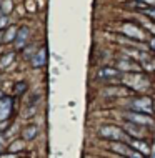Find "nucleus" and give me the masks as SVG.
Listing matches in <instances>:
<instances>
[{"instance_id": "nucleus-1", "label": "nucleus", "mask_w": 155, "mask_h": 158, "mask_svg": "<svg viewBox=\"0 0 155 158\" xmlns=\"http://www.w3.org/2000/svg\"><path fill=\"white\" fill-rule=\"evenodd\" d=\"M132 110H137V112H144V113H149L152 115L153 113V102L150 97H139V98H133L128 103Z\"/></svg>"}, {"instance_id": "nucleus-2", "label": "nucleus", "mask_w": 155, "mask_h": 158, "mask_svg": "<svg viewBox=\"0 0 155 158\" xmlns=\"http://www.w3.org/2000/svg\"><path fill=\"white\" fill-rule=\"evenodd\" d=\"M100 135L105 140H127V133L123 128H118L115 125H105L100 128Z\"/></svg>"}, {"instance_id": "nucleus-3", "label": "nucleus", "mask_w": 155, "mask_h": 158, "mask_svg": "<svg viewBox=\"0 0 155 158\" xmlns=\"http://www.w3.org/2000/svg\"><path fill=\"white\" fill-rule=\"evenodd\" d=\"M123 117L127 118L128 122H133L137 123V125H144V127H152L153 125V118L150 117L149 113H144V112H137V110H133V112H127L123 113Z\"/></svg>"}, {"instance_id": "nucleus-4", "label": "nucleus", "mask_w": 155, "mask_h": 158, "mask_svg": "<svg viewBox=\"0 0 155 158\" xmlns=\"http://www.w3.org/2000/svg\"><path fill=\"white\" fill-rule=\"evenodd\" d=\"M122 72L118 70L117 67L115 68H110V67H103L100 68V72H98V78H102V82L105 83H120L122 82Z\"/></svg>"}, {"instance_id": "nucleus-5", "label": "nucleus", "mask_w": 155, "mask_h": 158, "mask_svg": "<svg viewBox=\"0 0 155 158\" xmlns=\"http://www.w3.org/2000/svg\"><path fill=\"white\" fill-rule=\"evenodd\" d=\"M110 148H112L115 153L123 155V156H142V153H133L135 150H133V148H132L128 143H122V140H117L115 143H112Z\"/></svg>"}, {"instance_id": "nucleus-6", "label": "nucleus", "mask_w": 155, "mask_h": 158, "mask_svg": "<svg viewBox=\"0 0 155 158\" xmlns=\"http://www.w3.org/2000/svg\"><path fill=\"white\" fill-rule=\"evenodd\" d=\"M122 32L125 33L128 38L133 40H144V30L140 27H137L135 23H123L122 25Z\"/></svg>"}, {"instance_id": "nucleus-7", "label": "nucleus", "mask_w": 155, "mask_h": 158, "mask_svg": "<svg viewBox=\"0 0 155 158\" xmlns=\"http://www.w3.org/2000/svg\"><path fill=\"white\" fill-rule=\"evenodd\" d=\"M125 142L130 145V147L133 148V150H137V152H140L142 155H150V147L145 142H140L139 138H135V136H130L128 135L127 136V140Z\"/></svg>"}, {"instance_id": "nucleus-8", "label": "nucleus", "mask_w": 155, "mask_h": 158, "mask_svg": "<svg viewBox=\"0 0 155 158\" xmlns=\"http://www.w3.org/2000/svg\"><path fill=\"white\" fill-rule=\"evenodd\" d=\"M117 68L120 72H142V65L128 60V58H118L117 60Z\"/></svg>"}, {"instance_id": "nucleus-9", "label": "nucleus", "mask_w": 155, "mask_h": 158, "mask_svg": "<svg viewBox=\"0 0 155 158\" xmlns=\"http://www.w3.org/2000/svg\"><path fill=\"white\" fill-rule=\"evenodd\" d=\"M28 37H30V30H28V27H22V28H19V30H17V37H15V48H17V50L25 48V47H27L25 44H27Z\"/></svg>"}, {"instance_id": "nucleus-10", "label": "nucleus", "mask_w": 155, "mask_h": 158, "mask_svg": "<svg viewBox=\"0 0 155 158\" xmlns=\"http://www.w3.org/2000/svg\"><path fill=\"white\" fill-rule=\"evenodd\" d=\"M10 112H12V98L10 97H2L0 98V122L7 120Z\"/></svg>"}, {"instance_id": "nucleus-11", "label": "nucleus", "mask_w": 155, "mask_h": 158, "mask_svg": "<svg viewBox=\"0 0 155 158\" xmlns=\"http://www.w3.org/2000/svg\"><path fill=\"white\" fill-rule=\"evenodd\" d=\"M142 125H137V123H125V127H123V130H125V133H128L130 136H140V138H144L142 136Z\"/></svg>"}, {"instance_id": "nucleus-12", "label": "nucleus", "mask_w": 155, "mask_h": 158, "mask_svg": "<svg viewBox=\"0 0 155 158\" xmlns=\"http://www.w3.org/2000/svg\"><path fill=\"white\" fill-rule=\"evenodd\" d=\"M32 65L35 67V68L45 65V48H44V47L38 50L37 55H33V57H32Z\"/></svg>"}, {"instance_id": "nucleus-13", "label": "nucleus", "mask_w": 155, "mask_h": 158, "mask_svg": "<svg viewBox=\"0 0 155 158\" xmlns=\"http://www.w3.org/2000/svg\"><path fill=\"white\" fill-rule=\"evenodd\" d=\"M38 133V128L35 125H30V127H25L22 130V138L24 140H33Z\"/></svg>"}, {"instance_id": "nucleus-14", "label": "nucleus", "mask_w": 155, "mask_h": 158, "mask_svg": "<svg viewBox=\"0 0 155 158\" xmlns=\"http://www.w3.org/2000/svg\"><path fill=\"white\" fill-rule=\"evenodd\" d=\"M17 30H19V28H17L15 25L8 27L7 30H3V44H7V42L15 40V37H17Z\"/></svg>"}, {"instance_id": "nucleus-15", "label": "nucleus", "mask_w": 155, "mask_h": 158, "mask_svg": "<svg viewBox=\"0 0 155 158\" xmlns=\"http://www.w3.org/2000/svg\"><path fill=\"white\" fill-rule=\"evenodd\" d=\"M12 8H14V3H12V0H2V5H0V10H2V14H10Z\"/></svg>"}, {"instance_id": "nucleus-16", "label": "nucleus", "mask_w": 155, "mask_h": 158, "mask_svg": "<svg viewBox=\"0 0 155 158\" xmlns=\"http://www.w3.org/2000/svg\"><path fill=\"white\" fill-rule=\"evenodd\" d=\"M14 57H15V53L14 52H10V53H7V55H3L2 57V60H0V68H5L8 63H12V60H14Z\"/></svg>"}, {"instance_id": "nucleus-17", "label": "nucleus", "mask_w": 155, "mask_h": 158, "mask_svg": "<svg viewBox=\"0 0 155 158\" xmlns=\"http://www.w3.org/2000/svg\"><path fill=\"white\" fill-rule=\"evenodd\" d=\"M140 12H142V15L149 17L152 22H155V7H147V8H144V10H140Z\"/></svg>"}, {"instance_id": "nucleus-18", "label": "nucleus", "mask_w": 155, "mask_h": 158, "mask_svg": "<svg viewBox=\"0 0 155 158\" xmlns=\"http://www.w3.org/2000/svg\"><path fill=\"white\" fill-rule=\"evenodd\" d=\"M133 90H123V88H112V90H105V95H123V93H132Z\"/></svg>"}, {"instance_id": "nucleus-19", "label": "nucleus", "mask_w": 155, "mask_h": 158, "mask_svg": "<svg viewBox=\"0 0 155 158\" xmlns=\"http://www.w3.org/2000/svg\"><path fill=\"white\" fill-rule=\"evenodd\" d=\"M25 90H27V83H25V82L17 83V87H15V95H20V93H24Z\"/></svg>"}, {"instance_id": "nucleus-20", "label": "nucleus", "mask_w": 155, "mask_h": 158, "mask_svg": "<svg viewBox=\"0 0 155 158\" xmlns=\"http://www.w3.org/2000/svg\"><path fill=\"white\" fill-rule=\"evenodd\" d=\"M24 145H22V140H17L15 143H12L10 145V152H15V150H19V148H22Z\"/></svg>"}, {"instance_id": "nucleus-21", "label": "nucleus", "mask_w": 155, "mask_h": 158, "mask_svg": "<svg viewBox=\"0 0 155 158\" xmlns=\"http://www.w3.org/2000/svg\"><path fill=\"white\" fill-rule=\"evenodd\" d=\"M7 23H8V19H7L5 15H2V17H0V30H2V28L5 27Z\"/></svg>"}, {"instance_id": "nucleus-22", "label": "nucleus", "mask_w": 155, "mask_h": 158, "mask_svg": "<svg viewBox=\"0 0 155 158\" xmlns=\"http://www.w3.org/2000/svg\"><path fill=\"white\" fill-rule=\"evenodd\" d=\"M144 27H145V28H149V30L152 32V33H155V25H153V23H150V22H144Z\"/></svg>"}, {"instance_id": "nucleus-23", "label": "nucleus", "mask_w": 155, "mask_h": 158, "mask_svg": "<svg viewBox=\"0 0 155 158\" xmlns=\"http://www.w3.org/2000/svg\"><path fill=\"white\" fill-rule=\"evenodd\" d=\"M140 2H144V3H147V5L155 7V0H140Z\"/></svg>"}, {"instance_id": "nucleus-24", "label": "nucleus", "mask_w": 155, "mask_h": 158, "mask_svg": "<svg viewBox=\"0 0 155 158\" xmlns=\"http://www.w3.org/2000/svg\"><path fill=\"white\" fill-rule=\"evenodd\" d=\"M3 145H5V142H3V138H2V136H0V150H2V148H3Z\"/></svg>"}, {"instance_id": "nucleus-25", "label": "nucleus", "mask_w": 155, "mask_h": 158, "mask_svg": "<svg viewBox=\"0 0 155 158\" xmlns=\"http://www.w3.org/2000/svg\"><path fill=\"white\" fill-rule=\"evenodd\" d=\"M150 47H152V48L155 50V38H152V40H150Z\"/></svg>"}, {"instance_id": "nucleus-26", "label": "nucleus", "mask_w": 155, "mask_h": 158, "mask_svg": "<svg viewBox=\"0 0 155 158\" xmlns=\"http://www.w3.org/2000/svg\"><path fill=\"white\" fill-rule=\"evenodd\" d=\"M0 44H3V30H0Z\"/></svg>"}, {"instance_id": "nucleus-27", "label": "nucleus", "mask_w": 155, "mask_h": 158, "mask_svg": "<svg viewBox=\"0 0 155 158\" xmlns=\"http://www.w3.org/2000/svg\"><path fill=\"white\" fill-rule=\"evenodd\" d=\"M0 98H2V92H0Z\"/></svg>"}, {"instance_id": "nucleus-28", "label": "nucleus", "mask_w": 155, "mask_h": 158, "mask_svg": "<svg viewBox=\"0 0 155 158\" xmlns=\"http://www.w3.org/2000/svg\"><path fill=\"white\" fill-rule=\"evenodd\" d=\"M0 17H2V10H0Z\"/></svg>"}, {"instance_id": "nucleus-29", "label": "nucleus", "mask_w": 155, "mask_h": 158, "mask_svg": "<svg viewBox=\"0 0 155 158\" xmlns=\"http://www.w3.org/2000/svg\"><path fill=\"white\" fill-rule=\"evenodd\" d=\"M0 5H2V0H0Z\"/></svg>"}]
</instances>
